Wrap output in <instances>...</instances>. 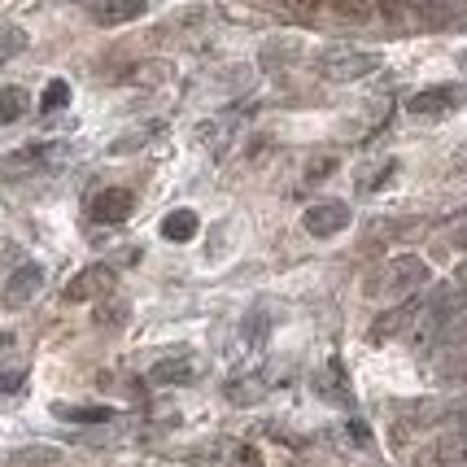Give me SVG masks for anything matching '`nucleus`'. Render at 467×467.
Returning <instances> with one entry per match:
<instances>
[{"label":"nucleus","instance_id":"nucleus-1","mask_svg":"<svg viewBox=\"0 0 467 467\" xmlns=\"http://www.w3.org/2000/svg\"><path fill=\"white\" fill-rule=\"evenodd\" d=\"M380 66L376 53H363V48H349V44H332L315 57V70L332 83H354V79H367L371 70Z\"/></svg>","mask_w":467,"mask_h":467},{"label":"nucleus","instance_id":"nucleus-2","mask_svg":"<svg viewBox=\"0 0 467 467\" xmlns=\"http://www.w3.org/2000/svg\"><path fill=\"white\" fill-rule=\"evenodd\" d=\"M463 101H467L463 83H432V88H420V92L410 97L407 109L415 119H446V114H454Z\"/></svg>","mask_w":467,"mask_h":467},{"label":"nucleus","instance_id":"nucleus-3","mask_svg":"<svg viewBox=\"0 0 467 467\" xmlns=\"http://www.w3.org/2000/svg\"><path fill=\"white\" fill-rule=\"evenodd\" d=\"M428 285H432V271H428V263L420 258V254H398V258L385 266V288L389 293L410 297V293H424Z\"/></svg>","mask_w":467,"mask_h":467},{"label":"nucleus","instance_id":"nucleus-4","mask_svg":"<svg viewBox=\"0 0 467 467\" xmlns=\"http://www.w3.org/2000/svg\"><path fill=\"white\" fill-rule=\"evenodd\" d=\"M420 315H424V293H410L402 306H393L385 310L376 324H371V341H389V337H402L410 327L420 324Z\"/></svg>","mask_w":467,"mask_h":467},{"label":"nucleus","instance_id":"nucleus-5","mask_svg":"<svg viewBox=\"0 0 467 467\" xmlns=\"http://www.w3.org/2000/svg\"><path fill=\"white\" fill-rule=\"evenodd\" d=\"M302 223H306V232H310V236L327 241V236H337V232H346V227H349V205L346 202H315L302 214Z\"/></svg>","mask_w":467,"mask_h":467},{"label":"nucleus","instance_id":"nucleus-6","mask_svg":"<svg viewBox=\"0 0 467 467\" xmlns=\"http://www.w3.org/2000/svg\"><path fill=\"white\" fill-rule=\"evenodd\" d=\"M40 288H44V266L18 263L14 271H9V280H5V306H9V310H18V306H26Z\"/></svg>","mask_w":467,"mask_h":467},{"label":"nucleus","instance_id":"nucleus-7","mask_svg":"<svg viewBox=\"0 0 467 467\" xmlns=\"http://www.w3.org/2000/svg\"><path fill=\"white\" fill-rule=\"evenodd\" d=\"M109 288H114V266L105 263L83 266L79 275L66 285V302H92V297H105Z\"/></svg>","mask_w":467,"mask_h":467},{"label":"nucleus","instance_id":"nucleus-8","mask_svg":"<svg viewBox=\"0 0 467 467\" xmlns=\"http://www.w3.org/2000/svg\"><path fill=\"white\" fill-rule=\"evenodd\" d=\"M131 210H136V197L127 192V188H105L92 197V219L105 227H119L131 219Z\"/></svg>","mask_w":467,"mask_h":467},{"label":"nucleus","instance_id":"nucleus-9","mask_svg":"<svg viewBox=\"0 0 467 467\" xmlns=\"http://www.w3.org/2000/svg\"><path fill=\"white\" fill-rule=\"evenodd\" d=\"M149 9V0H88V14L97 26H122V22H136Z\"/></svg>","mask_w":467,"mask_h":467},{"label":"nucleus","instance_id":"nucleus-10","mask_svg":"<svg viewBox=\"0 0 467 467\" xmlns=\"http://www.w3.org/2000/svg\"><path fill=\"white\" fill-rule=\"evenodd\" d=\"M266 337H271V306H254L249 315L241 319V332H236V341H241L249 354L254 349L266 346Z\"/></svg>","mask_w":467,"mask_h":467},{"label":"nucleus","instance_id":"nucleus-11","mask_svg":"<svg viewBox=\"0 0 467 467\" xmlns=\"http://www.w3.org/2000/svg\"><path fill=\"white\" fill-rule=\"evenodd\" d=\"M149 380L153 385H183V380H192V358L188 354H166L162 363H153Z\"/></svg>","mask_w":467,"mask_h":467},{"label":"nucleus","instance_id":"nucleus-12","mask_svg":"<svg viewBox=\"0 0 467 467\" xmlns=\"http://www.w3.org/2000/svg\"><path fill=\"white\" fill-rule=\"evenodd\" d=\"M197 214H192V210H171V214H166L162 219V236L166 241H192V236H197Z\"/></svg>","mask_w":467,"mask_h":467},{"label":"nucleus","instance_id":"nucleus-13","mask_svg":"<svg viewBox=\"0 0 467 467\" xmlns=\"http://www.w3.org/2000/svg\"><path fill=\"white\" fill-rule=\"evenodd\" d=\"M315 380H319V385H327V398H332V402H346V398H349L346 371H341V363H337V358H332V363H327L324 371L315 376Z\"/></svg>","mask_w":467,"mask_h":467},{"label":"nucleus","instance_id":"nucleus-14","mask_svg":"<svg viewBox=\"0 0 467 467\" xmlns=\"http://www.w3.org/2000/svg\"><path fill=\"white\" fill-rule=\"evenodd\" d=\"M22 109H26V92H22V88H5V92H0V122H5V127L18 122Z\"/></svg>","mask_w":467,"mask_h":467},{"label":"nucleus","instance_id":"nucleus-15","mask_svg":"<svg viewBox=\"0 0 467 467\" xmlns=\"http://www.w3.org/2000/svg\"><path fill=\"white\" fill-rule=\"evenodd\" d=\"M297 57V40H271L263 48V66L266 70H275V66H288V61Z\"/></svg>","mask_w":467,"mask_h":467},{"label":"nucleus","instance_id":"nucleus-16","mask_svg":"<svg viewBox=\"0 0 467 467\" xmlns=\"http://www.w3.org/2000/svg\"><path fill=\"white\" fill-rule=\"evenodd\" d=\"M227 136H232V119H210L197 127V140L210 144V149H223Z\"/></svg>","mask_w":467,"mask_h":467},{"label":"nucleus","instance_id":"nucleus-17","mask_svg":"<svg viewBox=\"0 0 467 467\" xmlns=\"http://www.w3.org/2000/svg\"><path fill=\"white\" fill-rule=\"evenodd\" d=\"M332 9H337L341 18H349V22H367L380 5H376V0H332Z\"/></svg>","mask_w":467,"mask_h":467},{"label":"nucleus","instance_id":"nucleus-18","mask_svg":"<svg viewBox=\"0 0 467 467\" xmlns=\"http://www.w3.org/2000/svg\"><path fill=\"white\" fill-rule=\"evenodd\" d=\"M61 420H75V424H105L109 410L105 407H53Z\"/></svg>","mask_w":467,"mask_h":467},{"label":"nucleus","instance_id":"nucleus-19","mask_svg":"<svg viewBox=\"0 0 467 467\" xmlns=\"http://www.w3.org/2000/svg\"><path fill=\"white\" fill-rule=\"evenodd\" d=\"M227 398H232L236 407H241V402H258V398H263V385H258V380H232V385H227Z\"/></svg>","mask_w":467,"mask_h":467},{"label":"nucleus","instance_id":"nucleus-20","mask_svg":"<svg viewBox=\"0 0 467 467\" xmlns=\"http://www.w3.org/2000/svg\"><path fill=\"white\" fill-rule=\"evenodd\" d=\"M66 101H70V83H66V79H53L48 88H44V101L40 105L48 109V114H53V109H61Z\"/></svg>","mask_w":467,"mask_h":467},{"label":"nucleus","instance_id":"nucleus-21","mask_svg":"<svg viewBox=\"0 0 467 467\" xmlns=\"http://www.w3.org/2000/svg\"><path fill=\"white\" fill-rule=\"evenodd\" d=\"M22 48H26V36H22L18 26L9 22V26H5V48H0V57H5V61H9V57H18Z\"/></svg>","mask_w":467,"mask_h":467},{"label":"nucleus","instance_id":"nucleus-22","mask_svg":"<svg viewBox=\"0 0 467 467\" xmlns=\"http://www.w3.org/2000/svg\"><path fill=\"white\" fill-rule=\"evenodd\" d=\"M149 136H158V122H149L144 131H131V136H122V140H114V153H131L136 144H144Z\"/></svg>","mask_w":467,"mask_h":467},{"label":"nucleus","instance_id":"nucleus-23","mask_svg":"<svg viewBox=\"0 0 467 467\" xmlns=\"http://www.w3.org/2000/svg\"><path fill=\"white\" fill-rule=\"evenodd\" d=\"M398 5H407L410 14H424V18H441L446 9V0H398Z\"/></svg>","mask_w":467,"mask_h":467}]
</instances>
